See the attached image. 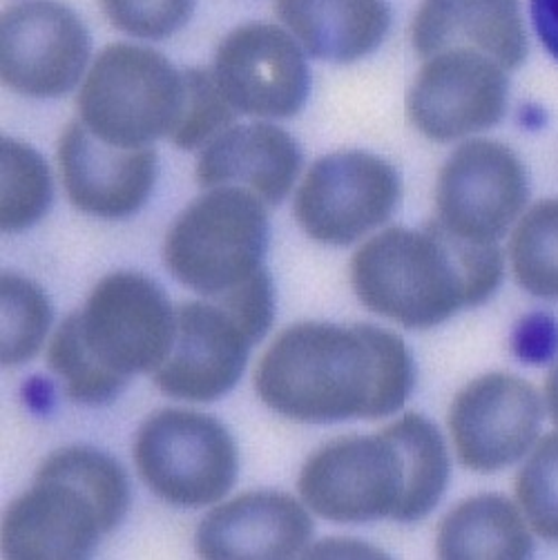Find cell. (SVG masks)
<instances>
[{
	"instance_id": "obj_26",
	"label": "cell",
	"mask_w": 558,
	"mask_h": 560,
	"mask_svg": "<svg viewBox=\"0 0 558 560\" xmlns=\"http://www.w3.org/2000/svg\"><path fill=\"white\" fill-rule=\"evenodd\" d=\"M516 498L530 529L558 542V435L536 444L516 476Z\"/></svg>"
},
{
	"instance_id": "obj_30",
	"label": "cell",
	"mask_w": 558,
	"mask_h": 560,
	"mask_svg": "<svg viewBox=\"0 0 558 560\" xmlns=\"http://www.w3.org/2000/svg\"><path fill=\"white\" fill-rule=\"evenodd\" d=\"M313 558H380V551L371 549L369 545L345 540V538H335L328 542H319L313 549L306 551Z\"/></svg>"
},
{
	"instance_id": "obj_14",
	"label": "cell",
	"mask_w": 558,
	"mask_h": 560,
	"mask_svg": "<svg viewBox=\"0 0 558 560\" xmlns=\"http://www.w3.org/2000/svg\"><path fill=\"white\" fill-rule=\"evenodd\" d=\"M212 74L235 112L261 119L295 117L311 90L300 45L266 23L242 25L223 38Z\"/></svg>"
},
{
	"instance_id": "obj_5",
	"label": "cell",
	"mask_w": 558,
	"mask_h": 560,
	"mask_svg": "<svg viewBox=\"0 0 558 560\" xmlns=\"http://www.w3.org/2000/svg\"><path fill=\"white\" fill-rule=\"evenodd\" d=\"M128 505V476L117 460L90 446H68L40 465L32 489L8 508L3 551L25 560L88 558L117 529Z\"/></svg>"
},
{
	"instance_id": "obj_25",
	"label": "cell",
	"mask_w": 558,
	"mask_h": 560,
	"mask_svg": "<svg viewBox=\"0 0 558 560\" xmlns=\"http://www.w3.org/2000/svg\"><path fill=\"white\" fill-rule=\"evenodd\" d=\"M235 121V107L223 96L214 74L204 70L184 72V101L175 128L167 135L177 148L195 150L214 141Z\"/></svg>"
},
{
	"instance_id": "obj_19",
	"label": "cell",
	"mask_w": 558,
	"mask_h": 560,
	"mask_svg": "<svg viewBox=\"0 0 558 560\" xmlns=\"http://www.w3.org/2000/svg\"><path fill=\"white\" fill-rule=\"evenodd\" d=\"M414 49L429 56L467 47L516 70L527 56L519 0H425L411 27Z\"/></svg>"
},
{
	"instance_id": "obj_23",
	"label": "cell",
	"mask_w": 558,
	"mask_h": 560,
	"mask_svg": "<svg viewBox=\"0 0 558 560\" xmlns=\"http://www.w3.org/2000/svg\"><path fill=\"white\" fill-rule=\"evenodd\" d=\"M3 195H0V226L5 233L30 229L49 208L51 179L43 156L14 139L0 145Z\"/></svg>"
},
{
	"instance_id": "obj_1",
	"label": "cell",
	"mask_w": 558,
	"mask_h": 560,
	"mask_svg": "<svg viewBox=\"0 0 558 560\" xmlns=\"http://www.w3.org/2000/svg\"><path fill=\"white\" fill-rule=\"evenodd\" d=\"M414 382L407 345L371 324H295L277 335L255 371L264 405L313 424L394 416Z\"/></svg>"
},
{
	"instance_id": "obj_13",
	"label": "cell",
	"mask_w": 558,
	"mask_h": 560,
	"mask_svg": "<svg viewBox=\"0 0 558 560\" xmlns=\"http://www.w3.org/2000/svg\"><path fill=\"white\" fill-rule=\"evenodd\" d=\"M90 59L81 19L56 0H23L0 23V74L12 90L51 98L74 90Z\"/></svg>"
},
{
	"instance_id": "obj_3",
	"label": "cell",
	"mask_w": 558,
	"mask_h": 560,
	"mask_svg": "<svg viewBox=\"0 0 558 560\" xmlns=\"http://www.w3.org/2000/svg\"><path fill=\"white\" fill-rule=\"evenodd\" d=\"M505 261L496 244L456 237L433 219L422 231L388 229L351 259L358 300L407 328H431L487 302Z\"/></svg>"
},
{
	"instance_id": "obj_10",
	"label": "cell",
	"mask_w": 558,
	"mask_h": 560,
	"mask_svg": "<svg viewBox=\"0 0 558 560\" xmlns=\"http://www.w3.org/2000/svg\"><path fill=\"white\" fill-rule=\"evenodd\" d=\"M530 199L523 161L498 141H467L444 161L435 184V221L461 240L496 244Z\"/></svg>"
},
{
	"instance_id": "obj_27",
	"label": "cell",
	"mask_w": 558,
	"mask_h": 560,
	"mask_svg": "<svg viewBox=\"0 0 558 560\" xmlns=\"http://www.w3.org/2000/svg\"><path fill=\"white\" fill-rule=\"evenodd\" d=\"M101 8L117 30L137 38H167L186 25L193 0H101Z\"/></svg>"
},
{
	"instance_id": "obj_24",
	"label": "cell",
	"mask_w": 558,
	"mask_h": 560,
	"mask_svg": "<svg viewBox=\"0 0 558 560\" xmlns=\"http://www.w3.org/2000/svg\"><path fill=\"white\" fill-rule=\"evenodd\" d=\"M0 298H3V335H0V358L3 364L14 366L32 360L47 335L51 324V306L40 287L30 279L3 272L0 282Z\"/></svg>"
},
{
	"instance_id": "obj_6",
	"label": "cell",
	"mask_w": 558,
	"mask_h": 560,
	"mask_svg": "<svg viewBox=\"0 0 558 560\" xmlns=\"http://www.w3.org/2000/svg\"><path fill=\"white\" fill-rule=\"evenodd\" d=\"M266 248L264 201L244 188H212L175 219L163 259L184 287L217 300L261 270Z\"/></svg>"
},
{
	"instance_id": "obj_2",
	"label": "cell",
	"mask_w": 558,
	"mask_h": 560,
	"mask_svg": "<svg viewBox=\"0 0 558 560\" xmlns=\"http://www.w3.org/2000/svg\"><path fill=\"white\" fill-rule=\"evenodd\" d=\"M450 482L440 431L407 413L373 435H345L317 450L300 474L306 505L330 523L425 518Z\"/></svg>"
},
{
	"instance_id": "obj_28",
	"label": "cell",
	"mask_w": 558,
	"mask_h": 560,
	"mask_svg": "<svg viewBox=\"0 0 558 560\" xmlns=\"http://www.w3.org/2000/svg\"><path fill=\"white\" fill-rule=\"evenodd\" d=\"M512 353L527 364H545L558 355V322L549 313L525 315L512 332Z\"/></svg>"
},
{
	"instance_id": "obj_8",
	"label": "cell",
	"mask_w": 558,
	"mask_h": 560,
	"mask_svg": "<svg viewBox=\"0 0 558 560\" xmlns=\"http://www.w3.org/2000/svg\"><path fill=\"white\" fill-rule=\"evenodd\" d=\"M135 463L143 482L175 508L212 505L237 478V450L226 427L186 409H163L143 422Z\"/></svg>"
},
{
	"instance_id": "obj_4",
	"label": "cell",
	"mask_w": 558,
	"mask_h": 560,
	"mask_svg": "<svg viewBox=\"0 0 558 560\" xmlns=\"http://www.w3.org/2000/svg\"><path fill=\"white\" fill-rule=\"evenodd\" d=\"M175 308L150 277L119 270L103 277L81 313L54 332L49 369L70 400L105 405L135 373H154L171 353Z\"/></svg>"
},
{
	"instance_id": "obj_21",
	"label": "cell",
	"mask_w": 558,
	"mask_h": 560,
	"mask_svg": "<svg viewBox=\"0 0 558 560\" xmlns=\"http://www.w3.org/2000/svg\"><path fill=\"white\" fill-rule=\"evenodd\" d=\"M435 551L444 560H521L534 553L525 516L505 495L463 500L438 527Z\"/></svg>"
},
{
	"instance_id": "obj_7",
	"label": "cell",
	"mask_w": 558,
	"mask_h": 560,
	"mask_svg": "<svg viewBox=\"0 0 558 560\" xmlns=\"http://www.w3.org/2000/svg\"><path fill=\"white\" fill-rule=\"evenodd\" d=\"M184 101V72L163 54L115 43L105 47L79 92L81 121L105 143L148 148L167 137Z\"/></svg>"
},
{
	"instance_id": "obj_15",
	"label": "cell",
	"mask_w": 558,
	"mask_h": 560,
	"mask_svg": "<svg viewBox=\"0 0 558 560\" xmlns=\"http://www.w3.org/2000/svg\"><path fill=\"white\" fill-rule=\"evenodd\" d=\"M253 345L244 324L221 302L179 304L173 347L154 371V384L171 398L212 402L240 382Z\"/></svg>"
},
{
	"instance_id": "obj_18",
	"label": "cell",
	"mask_w": 558,
	"mask_h": 560,
	"mask_svg": "<svg viewBox=\"0 0 558 560\" xmlns=\"http://www.w3.org/2000/svg\"><path fill=\"white\" fill-rule=\"evenodd\" d=\"M302 167L295 139L282 128L253 124L229 128L210 141L197 163L204 188H244L264 203H282Z\"/></svg>"
},
{
	"instance_id": "obj_31",
	"label": "cell",
	"mask_w": 558,
	"mask_h": 560,
	"mask_svg": "<svg viewBox=\"0 0 558 560\" xmlns=\"http://www.w3.org/2000/svg\"><path fill=\"white\" fill-rule=\"evenodd\" d=\"M545 405H547V411L558 429V362L554 364V369L549 371L547 382H545Z\"/></svg>"
},
{
	"instance_id": "obj_16",
	"label": "cell",
	"mask_w": 558,
	"mask_h": 560,
	"mask_svg": "<svg viewBox=\"0 0 558 560\" xmlns=\"http://www.w3.org/2000/svg\"><path fill=\"white\" fill-rule=\"evenodd\" d=\"M59 165L70 201L101 219L135 214L148 201L156 179V152L150 145H109L83 121L66 128Z\"/></svg>"
},
{
	"instance_id": "obj_17",
	"label": "cell",
	"mask_w": 558,
	"mask_h": 560,
	"mask_svg": "<svg viewBox=\"0 0 558 560\" xmlns=\"http://www.w3.org/2000/svg\"><path fill=\"white\" fill-rule=\"evenodd\" d=\"M313 521L287 493H244L212 510L197 529V551L210 560H282L306 549Z\"/></svg>"
},
{
	"instance_id": "obj_11",
	"label": "cell",
	"mask_w": 558,
	"mask_h": 560,
	"mask_svg": "<svg viewBox=\"0 0 558 560\" xmlns=\"http://www.w3.org/2000/svg\"><path fill=\"white\" fill-rule=\"evenodd\" d=\"M508 70L489 56L454 47L418 70L407 94V115L431 141H456L493 128L508 109Z\"/></svg>"
},
{
	"instance_id": "obj_29",
	"label": "cell",
	"mask_w": 558,
	"mask_h": 560,
	"mask_svg": "<svg viewBox=\"0 0 558 560\" xmlns=\"http://www.w3.org/2000/svg\"><path fill=\"white\" fill-rule=\"evenodd\" d=\"M530 8L540 43L558 61V0H532Z\"/></svg>"
},
{
	"instance_id": "obj_9",
	"label": "cell",
	"mask_w": 558,
	"mask_h": 560,
	"mask_svg": "<svg viewBox=\"0 0 558 560\" xmlns=\"http://www.w3.org/2000/svg\"><path fill=\"white\" fill-rule=\"evenodd\" d=\"M400 195V175L388 161L362 150H342L313 163L293 210L311 240L349 246L388 221Z\"/></svg>"
},
{
	"instance_id": "obj_20",
	"label": "cell",
	"mask_w": 558,
	"mask_h": 560,
	"mask_svg": "<svg viewBox=\"0 0 558 560\" xmlns=\"http://www.w3.org/2000/svg\"><path fill=\"white\" fill-rule=\"evenodd\" d=\"M275 12L319 61L353 63L384 40L386 0H277Z\"/></svg>"
},
{
	"instance_id": "obj_12",
	"label": "cell",
	"mask_w": 558,
	"mask_h": 560,
	"mask_svg": "<svg viewBox=\"0 0 558 560\" xmlns=\"http://www.w3.org/2000/svg\"><path fill=\"white\" fill-rule=\"evenodd\" d=\"M543 416L540 394L519 375L487 373L472 380L450 409L461 465L491 474L523 460L538 440Z\"/></svg>"
},
{
	"instance_id": "obj_22",
	"label": "cell",
	"mask_w": 558,
	"mask_h": 560,
	"mask_svg": "<svg viewBox=\"0 0 558 560\" xmlns=\"http://www.w3.org/2000/svg\"><path fill=\"white\" fill-rule=\"evenodd\" d=\"M510 264L530 295L558 300V199H543L519 219Z\"/></svg>"
}]
</instances>
